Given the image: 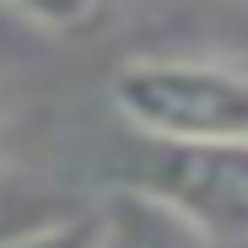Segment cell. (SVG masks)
Masks as SVG:
<instances>
[{
	"mask_svg": "<svg viewBox=\"0 0 248 248\" xmlns=\"http://www.w3.org/2000/svg\"><path fill=\"white\" fill-rule=\"evenodd\" d=\"M108 97L146 140H248V70L221 60H124Z\"/></svg>",
	"mask_w": 248,
	"mask_h": 248,
	"instance_id": "1",
	"label": "cell"
},
{
	"mask_svg": "<svg viewBox=\"0 0 248 248\" xmlns=\"http://www.w3.org/2000/svg\"><path fill=\"white\" fill-rule=\"evenodd\" d=\"M130 184L162 194L216 243L248 237V140H146Z\"/></svg>",
	"mask_w": 248,
	"mask_h": 248,
	"instance_id": "2",
	"label": "cell"
},
{
	"mask_svg": "<svg viewBox=\"0 0 248 248\" xmlns=\"http://www.w3.org/2000/svg\"><path fill=\"white\" fill-rule=\"evenodd\" d=\"M92 248H221L205 237L184 211L140 184H113L92 205Z\"/></svg>",
	"mask_w": 248,
	"mask_h": 248,
	"instance_id": "3",
	"label": "cell"
},
{
	"mask_svg": "<svg viewBox=\"0 0 248 248\" xmlns=\"http://www.w3.org/2000/svg\"><path fill=\"white\" fill-rule=\"evenodd\" d=\"M92 205L49 184V178H38V173H22V168H0V248H11L32 232H49L60 221H76V216H87Z\"/></svg>",
	"mask_w": 248,
	"mask_h": 248,
	"instance_id": "4",
	"label": "cell"
},
{
	"mask_svg": "<svg viewBox=\"0 0 248 248\" xmlns=\"http://www.w3.org/2000/svg\"><path fill=\"white\" fill-rule=\"evenodd\" d=\"M16 16H27L32 27H49V32H76L97 16L103 0H6Z\"/></svg>",
	"mask_w": 248,
	"mask_h": 248,
	"instance_id": "5",
	"label": "cell"
},
{
	"mask_svg": "<svg viewBox=\"0 0 248 248\" xmlns=\"http://www.w3.org/2000/svg\"><path fill=\"white\" fill-rule=\"evenodd\" d=\"M11 248H92V211L76 216V221H60L49 232H32V237H22Z\"/></svg>",
	"mask_w": 248,
	"mask_h": 248,
	"instance_id": "6",
	"label": "cell"
}]
</instances>
